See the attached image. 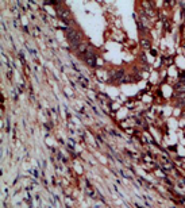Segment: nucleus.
I'll use <instances>...</instances> for the list:
<instances>
[{
	"instance_id": "obj_1",
	"label": "nucleus",
	"mask_w": 185,
	"mask_h": 208,
	"mask_svg": "<svg viewBox=\"0 0 185 208\" xmlns=\"http://www.w3.org/2000/svg\"><path fill=\"white\" fill-rule=\"evenodd\" d=\"M65 31H66V39L69 41L71 47L76 50V49L83 43V42H81V41H83V32L77 31L76 28H73V27H68Z\"/></svg>"
},
{
	"instance_id": "obj_2",
	"label": "nucleus",
	"mask_w": 185,
	"mask_h": 208,
	"mask_svg": "<svg viewBox=\"0 0 185 208\" xmlns=\"http://www.w3.org/2000/svg\"><path fill=\"white\" fill-rule=\"evenodd\" d=\"M57 14H58V18L62 20L65 24H68L69 27H72V20H71V11L68 8H64L62 6L57 7Z\"/></svg>"
},
{
	"instance_id": "obj_3",
	"label": "nucleus",
	"mask_w": 185,
	"mask_h": 208,
	"mask_svg": "<svg viewBox=\"0 0 185 208\" xmlns=\"http://www.w3.org/2000/svg\"><path fill=\"white\" fill-rule=\"evenodd\" d=\"M83 60L85 61V64H88L91 68H96V60H97V56L95 54V51L88 50V51L84 54Z\"/></svg>"
},
{
	"instance_id": "obj_4",
	"label": "nucleus",
	"mask_w": 185,
	"mask_h": 208,
	"mask_svg": "<svg viewBox=\"0 0 185 208\" xmlns=\"http://www.w3.org/2000/svg\"><path fill=\"white\" fill-rule=\"evenodd\" d=\"M89 46H91V45H89V43H81L80 46L76 49V51L79 53L80 56H84L85 53H87V51L89 50Z\"/></svg>"
},
{
	"instance_id": "obj_5",
	"label": "nucleus",
	"mask_w": 185,
	"mask_h": 208,
	"mask_svg": "<svg viewBox=\"0 0 185 208\" xmlns=\"http://www.w3.org/2000/svg\"><path fill=\"white\" fill-rule=\"evenodd\" d=\"M111 75H112V79H115L116 81H123L122 79H126V77H124V70H123V69H119L118 72H115V75H114V73H111Z\"/></svg>"
},
{
	"instance_id": "obj_6",
	"label": "nucleus",
	"mask_w": 185,
	"mask_h": 208,
	"mask_svg": "<svg viewBox=\"0 0 185 208\" xmlns=\"http://www.w3.org/2000/svg\"><path fill=\"white\" fill-rule=\"evenodd\" d=\"M174 89H176V92L185 93V83L184 81H178V83L174 85Z\"/></svg>"
},
{
	"instance_id": "obj_7",
	"label": "nucleus",
	"mask_w": 185,
	"mask_h": 208,
	"mask_svg": "<svg viewBox=\"0 0 185 208\" xmlns=\"http://www.w3.org/2000/svg\"><path fill=\"white\" fill-rule=\"evenodd\" d=\"M141 46L145 47V49H150V41L146 39V38H142L141 39Z\"/></svg>"
},
{
	"instance_id": "obj_8",
	"label": "nucleus",
	"mask_w": 185,
	"mask_h": 208,
	"mask_svg": "<svg viewBox=\"0 0 185 208\" xmlns=\"http://www.w3.org/2000/svg\"><path fill=\"white\" fill-rule=\"evenodd\" d=\"M137 26H138V28H139V31H142V32H145V31H146V28L143 27V24H142L141 22H138V23H137Z\"/></svg>"
}]
</instances>
